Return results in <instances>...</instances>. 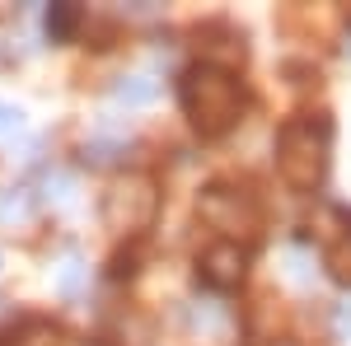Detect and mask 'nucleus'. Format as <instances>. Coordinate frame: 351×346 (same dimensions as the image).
<instances>
[{"instance_id": "1", "label": "nucleus", "mask_w": 351, "mask_h": 346, "mask_svg": "<svg viewBox=\"0 0 351 346\" xmlns=\"http://www.w3.org/2000/svg\"><path fill=\"white\" fill-rule=\"evenodd\" d=\"M178 103H183V117L192 122V132L202 136V140H216V136L239 127L243 84L230 66L197 61V66L183 71V80H178Z\"/></svg>"}, {"instance_id": "2", "label": "nucleus", "mask_w": 351, "mask_h": 346, "mask_svg": "<svg viewBox=\"0 0 351 346\" xmlns=\"http://www.w3.org/2000/svg\"><path fill=\"white\" fill-rule=\"evenodd\" d=\"M328 140H332V127H328V117H314V112H300L276 132V169L295 192L324 187Z\"/></svg>"}, {"instance_id": "3", "label": "nucleus", "mask_w": 351, "mask_h": 346, "mask_svg": "<svg viewBox=\"0 0 351 346\" xmlns=\"http://www.w3.org/2000/svg\"><path fill=\"white\" fill-rule=\"evenodd\" d=\"M160 211V187L145 173H127L104 192V225L117 234H141Z\"/></svg>"}, {"instance_id": "4", "label": "nucleus", "mask_w": 351, "mask_h": 346, "mask_svg": "<svg viewBox=\"0 0 351 346\" xmlns=\"http://www.w3.org/2000/svg\"><path fill=\"white\" fill-rule=\"evenodd\" d=\"M197 215H202L225 243L253 239V234L263 230V215H258V206H253V197H243V192H234V187H225V183L202 187V197H197Z\"/></svg>"}, {"instance_id": "5", "label": "nucleus", "mask_w": 351, "mask_h": 346, "mask_svg": "<svg viewBox=\"0 0 351 346\" xmlns=\"http://www.w3.org/2000/svg\"><path fill=\"white\" fill-rule=\"evenodd\" d=\"M314 230H319L324 271L337 281V286H351V215L347 211H324Z\"/></svg>"}, {"instance_id": "6", "label": "nucleus", "mask_w": 351, "mask_h": 346, "mask_svg": "<svg viewBox=\"0 0 351 346\" xmlns=\"http://www.w3.org/2000/svg\"><path fill=\"white\" fill-rule=\"evenodd\" d=\"M243 271H248V253H243L239 243L216 239L202 258H197V276H202L211 291H234V286L243 281Z\"/></svg>"}, {"instance_id": "7", "label": "nucleus", "mask_w": 351, "mask_h": 346, "mask_svg": "<svg viewBox=\"0 0 351 346\" xmlns=\"http://www.w3.org/2000/svg\"><path fill=\"white\" fill-rule=\"evenodd\" d=\"M155 89H160V84L150 80V75H127V80L117 84V99H122V103H150Z\"/></svg>"}, {"instance_id": "8", "label": "nucleus", "mask_w": 351, "mask_h": 346, "mask_svg": "<svg viewBox=\"0 0 351 346\" xmlns=\"http://www.w3.org/2000/svg\"><path fill=\"white\" fill-rule=\"evenodd\" d=\"M75 28H80V10L75 5H52L47 10V33L52 38H71Z\"/></svg>"}, {"instance_id": "9", "label": "nucleus", "mask_w": 351, "mask_h": 346, "mask_svg": "<svg viewBox=\"0 0 351 346\" xmlns=\"http://www.w3.org/2000/svg\"><path fill=\"white\" fill-rule=\"evenodd\" d=\"M52 337H56V328L43 323V319H28L19 328V346H52Z\"/></svg>"}, {"instance_id": "10", "label": "nucleus", "mask_w": 351, "mask_h": 346, "mask_svg": "<svg viewBox=\"0 0 351 346\" xmlns=\"http://www.w3.org/2000/svg\"><path fill=\"white\" fill-rule=\"evenodd\" d=\"M19 127H24V112H19V108H10V103H0V140H5V136H14Z\"/></svg>"}, {"instance_id": "11", "label": "nucleus", "mask_w": 351, "mask_h": 346, "mask_svg": "<svg viewBox=\"0 0 351 346\" xmlns=\"http://www.w3.org/2000/svg\"><path fill=\"white\" fill-rule=\"evenodd\" d=\"M332 332H337L342 342L351 337V304H342V309H337V319H332Z\"/></svg>"}]
</instances>
